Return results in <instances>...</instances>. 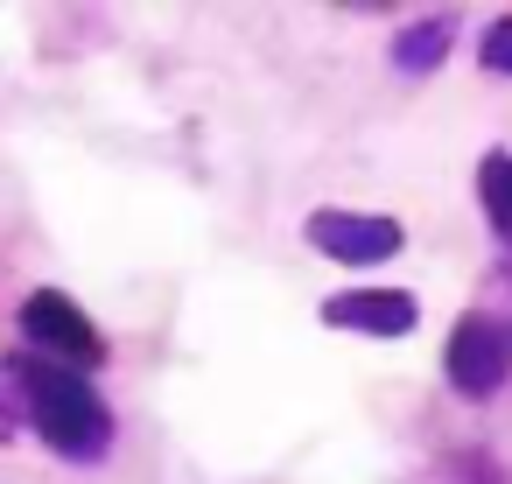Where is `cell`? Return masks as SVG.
I'll list each match as a JSON object with an SVG mask.
<instances>
[{"mask_svg": "<svg viewBox=\"0 0 512 484\" xmlns=\"http://www.w3.org/2000/svg\"><path fill=\"white\" fill-rule=\"evenodd\" d=\"M309 246L323 260H344V267H372V260H393L400 253V218H372V211H316L309 225Z\"/></svg>", "mask_w": 512, "mask_h": 484, "instance_id": "277c9868", "label": "cell"}, {"mask_svg": "<svg viewBox=\"0 0 512 484\" xmlns=\"http://www.w3.org/2000/svg\"><path fill=\"white\" fill-rule=\"evenodd\" d=\"M477 57H484V71H505V78H512V15L484 29V50H477Z\"/></svg>", "mask_w": 512, "mask_h": 484, "instance_id": "ba28073f", "label": "cell"}, {"mask_svg": "<svg viewBox=\"0 0 512 484\" xmlns=\"http://www.w3.org/2000/svg\"><path fill=\"white\" fill-rule=\"evenodd\" d=\"M15 365V393H22V421L64 456V463H99L113 449V407L99 400L92 372L50 365V358H8Z\"/></svg>", "mask_w": 512, "mask_h": 484, "instance_id": "6da1fadb", "label": "cell"}, {"mask_svg": "<svg viewBox=\"0 0 512 484\" xmlns=\"http://www.w3.org/2000/svg\"><path fill=\"white\" fill-rule=\"evenodd\" d=\"M477 190H484V218H491V232L512 239V155H484Z\"/></svg>", "mask_w": 512, "mask_h": 484, "instance_id": "52a82bcc", "label": "cell"}, {"mask_svg": "<svg viewBox=\"0 0 512 484\" xmlns=\"http://www.w3.org/2000/svg\"><path fill=\"white\" fill-rule=\"evenodd\" d=\"M15 421H22V393H15V365L0 358V435H8Z\"/></svg>", "mask_w": 512, "mask_h": 484, "instance_id": "9c48e42d", "label": "cell"}, {"mask_svg": "<svg viewBox=\"0 0 512 484\" xmlns=\"http://www.w3.org/2000/svg\"><path fill=\"white\" fill-rule=\"evenodd\" d=\"M22 337H29L50 365H71V372L106 365V337H99V323H92L64 288H29V295H22Z\"/></svg>", "mask_w": 512, "mask_h": 484, "instance_id": "7a4b0ae2", "label": "cell"}, {"mask_svg": "<svg viewBox=\"0 0 512 484\" xmlns=\"http://www.w3.org/2000/svg\"><path fill=\"white\" fill-rule=\"evenodd\" d=\"M449 43H456V22L428 15V22H414V29H400V36H393V64H400L407 78H428V71L449 57Z\"/></svg>", "mask_w": 512, "mask_h": 484, "instance_id": "8992f818", "label": "cell"}, {"mask_svg": "<svg viewBox=\"0 0 512 484\" xmlns=\"http://www.w3.org/2000/svg\"><path fill=\"white\" fill-rule=\"evenodd\" d=\"M512 372V330L491 323V316H463L449 330V386L470 393V400H491Z\"/></svg>", "mask_w": 512, "mask_h": 484, "instance_id": "3957f363", "label": "cell"}, {"mask_svg": "<svg viewBox=\"0 0 512 484\" xmlns=\"http://www.w3.org/2000/svg\"><path fill=\"white\" fill-rule=\"evenodd\" d=\"M323 323L330 330H365V337H407L421 323V302L407 288H351V295L323 302Z\"/></svg>", "mask_w": 512, "mask_h": 484, "instance_id": "5b68a950", "label": "cell"}]
</instances>
